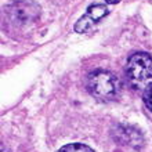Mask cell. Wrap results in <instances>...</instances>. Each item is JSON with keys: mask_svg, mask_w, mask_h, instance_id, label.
<instances>
[{"mask_svg": "<svg viewBox=\"0 0 152 152\" xmlns=\"http://www.w3.org/2000/svg\"><path fill=\"white\" fill-rule=\"evenodd\" d=\"M86 88L94 98L101 101L115 100L120 91L119 79L109 71L97 69L86 76Z\"/></svg>", "mask_w": 152, "mask_h": 152, "instance_id": "obj_1", "label": "cell"}, {"mask_svg": "<svg viewBox=\"0 0 152 152\" xmlns=\"http://www.w3.org/2000/svg\"><path fill=\"white\" fill-rule=\"evenodd\" d=\"M126 76L134 88H145L152 83V57L144 51L132 54L126 64Z\"/></svg>", "mask_w": 152, "mask_h": 152, "instance_id": "obj_2", "label": "cell"}, {"mask_svg": "<svg viewBox=\"0 0 152 152\" xmlns=\"http://www.w3.org/2000/svg\"><path fill=\"white\" fill-rule=\"evenodd\" d=\"M10 22H12L17 26H24L31 22H35L40 17V6H37L35 1H14L8 4L4 8Z\"/></svg>", "mask_w": 152, "mask_h": 152, "instance_id": "obj_3", "label": "cell"}, {"mask_svg": "<svg viewBox=\"0 0 152 152\" xmlns=\"http://www.w3.org/2000/svg\"><path fill=\"white\" fill-rule=\"evenodd\" d=\"M108 14L109 10L105 4H93L87 8V12L75 24L73 29L77 33H86L94 26V24H97Z\"/></svg>", "mask_w": 152, "mask_h": 152, "instance_id": "obj_4", "label": "cell"}, {"mask_svg": "<svg viewBox=\"0 0 152 152\" xmlns=\"http://www.w3.org/2000/svg\"><path fill=\"white\" fill-rule=\"evenodd\" d=\"M58 152H96V151L91 149L88 145L80 144V142H73V144L64 145L61 149H58Z\"/></svg>", "mask_w": 152, "mask_h": 152, "instance_id": "obj_5", "label": "cell"}, {"mask_svg": "<svg viewBox=\"0 0 152 152\" xmlns=\"http://www.w3.org/2000/svg\"><path fill=\"white\" fill-rule=\"evenodd\" d=\"M142 100H144L145 107L152 112V83H149L147 87L144 88L142 93Z\"/></svg>", "mask_w": 152, "mask_h": 152, "instance_id": "obj_6", "label": "cell"}, {"mask_svg": "<svg viewBox=\"0 0 152 152\" xmlns=\"http://www.w3.org/2000/svg\"><path fill=\"white\" fill-rule=\"evenodd\" d=\"M120 0H105V3H108V4H116V3H119Z\"/></svg>", "mask_w": 152, "mask_h": 152, "instance_id": "obj_7", "label": "cell"}]
</instances>
